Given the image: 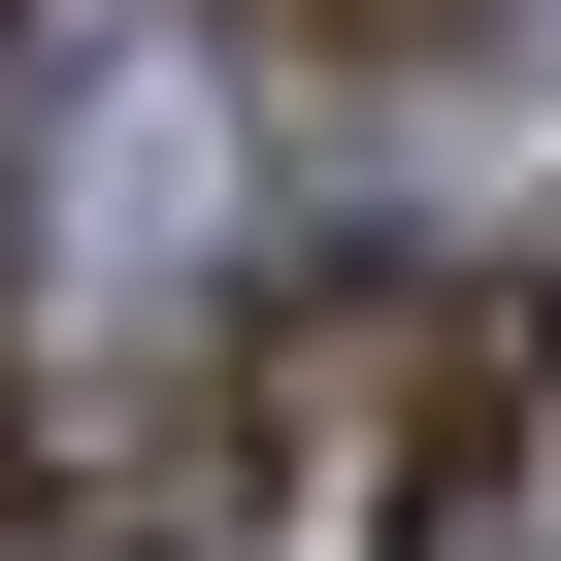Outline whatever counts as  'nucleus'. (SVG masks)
Masks as SVG:
<instances>
[{
    "label": "nucleus",
    "mask_w": 561,
    "mask_h": 561,
    "mask_svg": "<svg viewBox=\"0 0 561 561\" xmlns=\"http://www.w3.org/2000/svg\"><path fill=\"white\" fill-rule=\"evenodd\" d=\"M298 331H331V298H198V331H133L67 430L0 397V495H34L67 561H231L264 495H298Z\"/></svg>",
    "instance_id": "obj_1"
},
{
    "label": "nucleus",
    "mask_w": 561,
    "mask_h": 561,
    "mask_svg": "<svg viewBox=\"0 0 561 561\" xmlns=\"http://www.w3.org/2000/svg\"><path fill=\"white\" fill-rule=\"evenodd\" d=\"M198 34H264V67H462L495 0H198Z\"/></svg>",
    "instance_id": "obj_2"
},
{
    "label": "nucleus",
    "mask_w": 561,
    "mask_h": 561,
    "mask_svg": "<svg viewBox=\"0 0 561 561\" xmlns=\"http://www.w3.org/2000/svg\"><path fill=\"white\" fill-rule=\"evenodd\" d=\"M495 364H528V397H561V298H528V331H495Z\"/></svg>",
    "instance_id": "obj_3"
},
{
    "label": "nucleus",
    "mask_w": 561,
    "mask_h": 561,
    "mask_svg": "<svg viewBox=\"0 0 561 561\" xmlns=\"http://www.w3.org/2000/svg\"><path fill=\"white\" fill-rule=\"evenodd\" d=\"M0 67H34V0H0Z\"/></svg>",
    "instance_id": "obj_4"
}]
</instances>
